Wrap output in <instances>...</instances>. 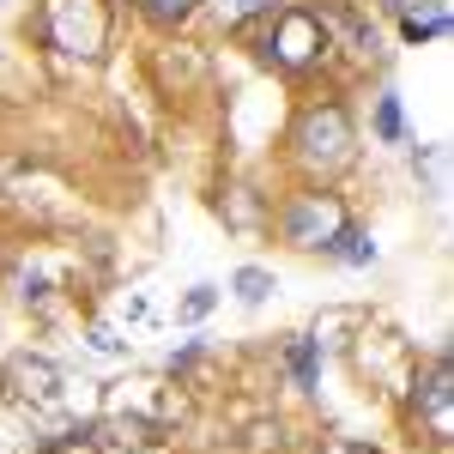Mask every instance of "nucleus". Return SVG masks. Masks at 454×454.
<instances>
[{"label":"nucleus","instance_id":"1","mask_svg":"<svg viewBox=\"0 0 454 454\" xmlns=\"http://www.w3.org/2000/svg\"><path fill=\"white\" fill-rule=\"evenodd\" d=\"M285 152L291 164L309 176V182H333L357 158V128H351V109L340 98H321V104H303L291 134H285Z\"/></svg>","mask_w":454,"mask_h":454},{"label":"nucleus","instance_id":"2","mask_svg":"<svg viewBox=\"0 0 454 454\" xmlns=\"http://www.w3.org/2000/svg\"><path fill=\"white\" fill-rule=\"evenodd\" d=\"M254 49H261V61L273 73H285V79H303V73H315L333 55V49H327V31H321V12H315L309 0L273 6L267 25H261V36H254Z\"/></svg>","mask_w":454,"mask_h":454},{"label":"nucleus","instance_id":"3","mask_svg":"<svg viewBox=\"0 0 454 454\" xmlns=\"http://www.w3.org/2000/svg\"><path fill=\"white\" fill-rule=\"evenodd\" d=\"M36 36L67 61H104L109 36H115V12H109V0H43Z\"/></svg>","mask_w":454,"mask_h":454},{"label":"nucleus","instance_id":"4","mask_svg":"<svg viewBox=\"0 0 454 454\" xmlns=\"http://www.w3.org/2000/svg\"><path fill=\"white\" fill-rule=\"evenodd\" d=\"M273 224H279V243L285 248H297V254H327L333 237L351 224V212H346V200H340L333 188L309 182V188L285 194V207L273 212Z\"/></svg>","mask_w":454,"mask_h":454},{"label":"nucleus","instance_id":"5","mask_svg":"<svg viewBox=\"0 0 454 454\" xmlns=\"http://www.w3.org/2000/svg\"><path fill=\"white\" fill-rule=\"evenodd\" d=\"M412 419L430 430L436 449H449V442H454V357H449V351H436L430 370L412 376Z\"/></svg>","mask_w":454,"mask_h":454},{"label":"nucleus","instance_id":"6","mask_svg":"<svg viewBox=\"0 0 454 454\" xmlns=\"http://www.w3.org/2000/svg\"><path fill=\"white\" fill-rule=\"evenodd\" d=\"M6 394H12L19 406H31V412H49V406H61V394H67V370H61L55 357H43V351H19V357L6 364Z\"/></svg>","mask_w":454,"mask_h":454},{"label":"nucleus","instance_id":"7","mask_svg":"<svg viewBox=\"0 0 454 454\" xmlns=\"http://www.w3.org/2000/svg\"><path fill=\"white\" fill-rule=\"evenodd\" d=\"M315 12H321L327 49H346L351 61H376V25H370L364 6H351V0H321Z\"/></svg>","mask_w":454,"mask_h":454},{"label":"nucleus","instance_id":"8","mask_svg":"<svg viewBox=\"0 0 454 454\" xmlns=\"http://www.w3.org/2000/svg\"><path fill=\"white\" fill-rule=\"evenodd\" d=\"M285 370H291V382L303 387V394H315V387H321V340H309V333L291 340V346H285Z\"/></svg>","mask_w":454,"mask_h":454},{"label":"nucleus","instance_id":"9","mask_svg":"<svg viewBox=\"0 0 454 454\" xmlns=\"http://www.w3.org/2000/svg\"><path fill=\"white\" fill-rule=\"evenodd\" d=\"M449 6H430V12H406L400 19V43L406 49H419V43H436V36H449Z\"/></svg>","mask_w":454,"mask_h":454},{"label":"nucleus","instance_id":"10","mask_svg":"<svg viewBox=\"0 0 454 454\" xmlns=\"http://www.w3.org/2000/svg\"><path fill=\"white\" fill-rule=\"evenodd\" d=\"M327 261H340V267H370V261H376V237L357 231V224H346V231L333 237V248H327Z\"/></svg>","mask_w":454,"mask_h":454},{"label":"nucleus","instance_id":"11","mask_svg":"<svg viewBox=\"0 0 454 454\" xmlns=\"http://www.w3.org/2000/svg\"><path fill=\"white\" fill-rule=\"evenodd\" d=\"M134 6H140L145 25H164V31H176V25H188V19H194L207 0H134Z\"/></svg>","mask_w":454,"mask_h":454},{"label":"nucleus","instance_id":"12","mask_svg":"<svg viewBox=\"0 0 454 454\" xmlns=\"http://www.w3.org/2000/svg\"><path fill=\"white\" fill-rule=\"evenodd\" d=\"M231 291H237V303H267V297L279 291V279H273L267 267H237V273H231Z\"/></svg>","mask_w":454,"mask_h":454},{"label":"nucleus","instance_id":"13","mask_svg":"<svg viewBox=\"0 0 454 454\" xmlns=\"http://www.w3.org/2000/svg\"><path fill=\"white\" fill-rule=\"evenodd\" d=\"M376 140H387V145L406 140V109H400V98H394V91H382V98H376Z\"/></svg>","mask_w":454,"mask_h":454},{"label":"nucleus","instance_id":"14","mask_svg":"<svg viewBox=\"0 0 454 454\" xmlns=\"http://www.w3.org/2000/svg\"><path fill=\"white\" fill-rule=\"evenodd\" d=\"M218 309V285H194V291H188V297H182V321H207V315Z\"/></svg>","mask_w":454,"mask_h":454},{"label":"nucleus","instance_id":"15","mask_svg":"<svg viewBox=\"0 0 454 454\" xmlns=\"http://www.w3.org/2000/svg\"><path fill=\"white\" fill-rule=\"evenodd\" d=\"M224 224H237V231L254 224V200H248V188H237V194L224 200Z\"/></svg>","mask_w":454,"mask_h":454},{"label":"nucleus","instance_id":"16","mask_svg":"<svg viewBox=\"0 0 454 454\" xmlns=\"http://www.w3.org/2000/svg\"><path fill=\"white\" fill-rule=\"evenodd\" d=\"M85 340H91V351H104V357H121V351H128V340H115L104 321H91V327H85Z\"/></svg>","mask_w":454,"mask_h":454},{"label":"nucleus","instance_id":"17","mask_svg":"<svg viewBox=\"0 0 454 454\" xmlns=\"http://www.w3.org/2000/svg\"><path fill=\"white\" fill-rule=\"evenodd\" d=\"M387 19H406V12H424V6H449V0H376Z\"/></svg>","mask_w":454,"mask_h":454},{"label":"nucleus","instance_id":"18","mask_svg":"<svg viewBox=\"0 0 454 454\" xmlns=\"http://www.w3.org/2000/svg\"><path fill=\"white\" fill-rule=\"evenodd\" d=\"M200 351H207V346H182V351H170V376H188V370L200 364Z\"/></svg>","mask_w":454,"mask_h":454},{"label":"nucleus","instance_id":"19","mask_svg":"<svg viewBox=\"0 0 454 454\" xmlns=\"http://www.w3.org/2000/svg\"><path fill=\"white\" fill-rule=\"evenodd\" d=\"M237 19H254V12H273V0H231Z\"/></svg>","mask_w":454,"mask_h":454},{"label":"nucleus","instance_id":"20","mask_svg":"<svg viewBox=\"0 0 454 454\" xmlns=\"http://www.w3.org/2000/svg\"><path fill=\"white\" fill-rule=\"evenodd\" d=\"M36 454H98V449H91V442H85V449H61V442H43Z\"/></svg>","mask_w":454,"mask_h":454}]
</instances>
